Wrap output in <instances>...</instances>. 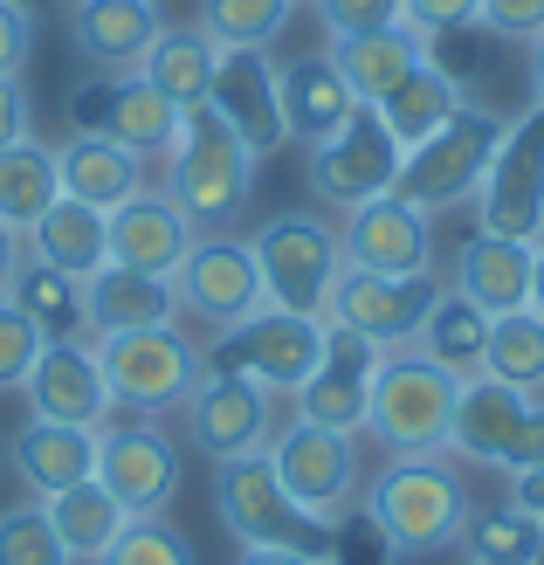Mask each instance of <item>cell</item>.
<instances>
[{
    "label": "cell",
    "mask_w": 544,
    "mask_h": 565,
    "mask_svg": "<svg viewBox=\"0 0 544 565\" xmlns=\"http://www.w3.org/2000/svg\"><path fill=\"white\" fill-rule=\"evenodd\" d=\"M365 518L380 524L393 558H435L448 545H462L476 497L455 456H386V469L365 490Z\"/></svg>",
    "instance_id": "obj_1"
},
{
    "label": "cell",
    "mask_w": 544,
    "mask_h": 565,
    "mask_svg": "<svg viewBox=\"0 0 544 565\" xmlns=\"http://www.w3.org/2000/svg\"><path fill=\"white\" fill-rule=\"evenodd\" d=\"M462 380L435 365L420 345H399L372 359V393H365V435L386 456H448V420Z\"/></svg>",
    "instance_id": "obj_2"
},
{
    "label": "cell",
    "mask_w": 544,
    "mask_h": 565,
    "mask_svg": "<svg viewBox=\"0 0 544 565\" xmlns=\"http://www.w3.org/2000/svg\"><path fill=\"white\" fill-rule=\"evenodd\" d=\"M159 166H166V193L186 207V221L200 235H214V228H227V221H242L248 193H255V166L263 159L221 125L214 104H200V110L180 118V138L166 146Z\"/></svg>",
    "instance_id": "obj_3"
},
{
    "label": "cell",
    "mask_w": 544,
    "mask_h": 565,
    "mask_svg": "<svg viewBox=\"0 0 544 565\" xmlns=\"http://www.w3.org/2000/svg\"><path fill=\"white\" fill-rule=\"evenodd\" d=\"M503 131H510L503 110H482V104L455 110L441 131H427L420 146H407L393 193H399L407 207H420V214H448V207L476 201V193H482V173H490V159H497V146H503Z\"/></svg>",
    "instance_id": "obj_4"
},
{
    "label": "cell",
    "mask_w": 544,
    "mask_h": 565,
    "mask_svg": "<svg viewBox=\"0 0 544 565\" xmlns=\"http://www.w3.org/2000/svg\"><path fill=\"white\" fill-rule=\"evenodd\" d=\"M214 518L235 545H269V552H310V558H331V531L324 518H310L303 503L276 483L269 456H235V462H214Z\"/></svg>",
    "instance_id": "obj_5"
},
{
    "label": "cell",
    "mask_w": 544,
    "mask_h": 565,
    "mask_svg": "<svg viewBox=\"0 0 544 565\" xmlns=\"http://www.w3.org/2000/svg\"><path fill=\"white\" fill-rule=\"evenodd\" d=\"M448 456L469 469H503V476L537 469L544 462V393H518L490 373H469L462 393H455Z\"/></svg>",
    "instance_id": "obj_6"
},
{
    "label": "cell",
    "mask_w": 544,
    "mask_h": 565,
    "mask_svg": "<svg viewBox=\"0 0 544 565\" xmlns=\"http://www.w3.org/2000/svg\"><path fill=\"white\" fill-rule=\"evenodd\" d=\"M97 365L110 380V401H118L131 420H159V414L186 407V393L200 386V373H207V352H200L180 324H152V331L97 338Z\"/></svg>",
    "instance_id": "obj_7"
},
{
    "label": "cell",
    "mask_w": 544,
    "mask_h": 565,
    "mask_svg": "<svg viewBox=\"0 0 544 565\" xmlns=\"http://www.w3.org/2000/svg\"><path fill=\"white\" fill-rule=\"evenodd\" d=\"M324 338H331L324 318H297V310L263 303L255 318H242L235 331L214 338V345H207V365H214V373L248 380V386H263V393H297L310 373H318Z\"/></svg>",
    "instance_id": "obj_8"
},
{
    "label": "cell",
    "mask_w": 544,
    "mask_h": 565,
    "mask_svg": "<svg viewBox=\"0 0 544 565\" xmlns=\"http://www.w3.org/2000/svg\"><path fill=\"white\" fill-rule=\"evenodd\" d=\"M255 269H263V297L276 310H297V318H324L338 269H345V248H338V228L318 214H276L263 235L248 242Z\"/></svg>",
    "instance_id": "obj_9"
},
{
    "label": "cell",
    "mask_w": 544,
    "mask_h": 565,
    "mask_svg": "<svg viewBox=\"0 0 544 565\" xmlns=\"http://www.w3.org/2000/svg\"><path fill=\"white\" fill-rule=\"evenodd\" d=\"M269 469H276V483L290 490L310 518H324L338 524L359 503L365 490V469H359V435H338V428H318V420H303L290 414L282 428L269 435Z\"/></svg>",
    "instance_id": "obj_10"
},
{
    "label": "cell",
    "mask_w": 544,
    "mask_h": 565,
    "mask_svg": "<svg viewBox=\"0 0 544 565\" xmlns=\"http://www.w3.org/2000/svg\"><path fill=\"white\" fill-rule=\"evenodd\" d=\"M173 303L180 318H193L200 331H235L242 318H255L269 297H263V269H255V248L235 242L227 228L214 235H193V248L173 269Z\"/></svg>",
    "instance_id": "obj_11"
},
{
    "label": "cell",
    "mask_w": 544,
    "mask_h": 565,
    "mask_svg": "<svg viewBox=\"0 0 544 565\" xmlns=\"http://www.w3.org/2000/svg\"><path fill=\"white\" fill-rule=\"evenodd\" d=\"M476 228L510 235V242H544V97L524 118H510L476 193Z\"/></svg>",
    "instance_id": "obj_12"
},
{
    "label": "cell",
    "mask_w": 544,
    "mask_h": 565,
    "mask_svg": "<svg viewBox=\"0 0 544 565\" xmlns=\"http://www.w3.org/2000/svg\"><path fill=\"white\" fill-rule=\"evenodd\" d=\"M310 159V193L318 201H331V207H365V201H380V193H393V180H399V138L386 131V118L372 104H359L345 125H338L324 146H310L303 152Z\"/></svg>",
    "instance_id": "obj_13"
},
{
    "label": "cell",
    "mask_w": 544,
    "mask_h": 565,
    "mask_svg": "<svg viewBox=\"0 0 544 565\" xmlns=\"http://www.w3.org/2000/svg\"><path fill=\"white\" fill-rule=\"evenodd\" d=\"M448 290L441 276H365V269H338V290H331V310L324 324L365 338L372 352H399L414 345L435 297Z\"/></svg>",
    "instance_id": "obj_14"
},
{
    "label": "cell",
    "mask_w": 544,
    "mask_h": 565,
    "mask_svg": "<svg viewBox=\"0 0 544 565\" xmlns=\"http://www.w3.org/2000/svg\"><path fill=\"white\" fill-rule=\"evenodd\" d=\"M180 118L186 110H173L138 70H104L97 83H83L70 97L76 131H104V138H118V146H131L138 159H166V146L180 138Z\"/></svg>",
    "instance_id": "obj_15"
},
{
    "label": "cell",
    "mask_w": 544,
    "mask_h": 565,
    "mask_svg": "<svg viewBox=\"0 0 544 565\" xmlns=\"http://www.w3.org/2000/svg\"><path fill=\"white\" fill-rule=\"evenodd\" d=\"M97 483L118 497L131 518L173 511V497L186 483L180 441H166L159 420H125V428H104L97 435Z\"/></svg>",
    "instance_id": "obj_16"
},
{
    "label": "cell",
    "mask_w": 544,
    "mask_h": 565,
    "mask_svg": "<svg viewBox=\"0 0 544 565\" xmlns=\"http://www.w3.org/2000/svg\"><path fill=\"white\" fill-rule=\"evenodd\" d=\"M21 401L35 420H70V428H110V414H118L90 338H49L21 380Z\"/></svg>",
    "instance_id": "obj_17"
},
{
    "label": "cell",
    "mask_w": 544,
    "mask_h": 565,
    "mask_svg": "<svg viewBox=\"0 0 544 565\" xmlns=\"http://www.w3.org/2000/svg\"><path fill=\"white\" fill-rule=\"evenodd\" d=\"M338 248H345V269L365 276H435V214L407 207L399 193H380L345 214Z\"/></svg>",
    "instance_id": "obj_18"
},
{
    "label": "cell",
    "mask_w": 544,
    "mask_h": 565,
    "mask_svg": "<svg viewBox=\"0 0 544 565\" xmlns=\"http://www.w3.org/2000/svg\"><path fill=\"white\" fill-rule=\"evenodd\" d=\"M186 441L200 448L207 462H235V456H255V448H269L276 435V414H269V393L248 386L235 373H200V386L186 393Z\"/></svg>",
    "instance_id": "obj_19"
},
{
    "label": "cell",
    "mask_w": 544,
    "mask_h": 565,
    "mask_svg": "<svg viewBox=\"0 0 544 565\" xmlns=\"http://www.w3.org/2000/svg\"><path fill=\"white\" fill-rule=\"evenodd\" d=\"M207 104L221 110V125L235 131L255 159H269V152L290 146V125H282V90H276V63H269L263 49H221Z\"/></svg>",
    "instance_id": "obj_20"
},
{
    "label": "cell",
    "mask_w": 544,
    "mask_h": 565,
    "mask_svg": "<svg viewBox=\"0 0 544 565\" xmlns=\"http://www.w3.org/2000/svg\"><path fill=\"white\" fill-rule=\"evenodd\" d=\"M110 263H125V269H146V276H173L180 256L193 248V221L186 207L173 201L166 186H138L125 207H110Z\"/></svg>",
    "instance_id": "obj_21"
},
{
    "label": "cell",
    "mask_w": 544,
    "mask_h": 565,
    "mask_svg": "<svg viewBox=\"0 0 544 565\" xmlns=\"http://www.w3.org/2000/svg\"><path fill=\"white\" fill-rule=\"evenodd\" d=\"M531 263H537V242H510V235L476 228L455 248V269L441 282L462 303H476L482 318H510V310L531 303Z\"/></svg>",
    "instance_id": "obj_22"
},
{
    "label": "cell",
    "mask_w": 544,
    "mask_h": 565,
    "mask_svg": "<svg viewBox=\"0 0 544 565\" xmlns=\"http://www.w3.org/2000/svg\"><path fill=\"white\" fill-rule=\"evenodd\" d=\"M372 352L365 338L352 331H338L324 338V359H318V373H310L297 393H290V407L303 420H318V428H338V435H365V393H372Z\"/></svg>",
    "instance_id": "obj_23"
},
{
    "label": "cell",
    "mask_w": 544,
    "mask_h": 565,
    "mask_svg": "<svg viewBox=\"0 0 544 565\" xmlns=\"http://www.w3.org/2000/svg\"><path fill=\"white\" fill-rule=\"evenodd\" d=\"M152 324H180L173 276H146L125 263H104L97 276H83V331H90V345L118 331H152Z\"/></svg>",
    "instance_id": "obj_24"
},
{
    "label": "cell",
    "mask_w": 544,
    "mask_h": 565,
    "mask_svg": "<svg viewBox=\"0 0 544 565\" xmlns=\"http://www.w3.org/2000/svg\"><path fill=\"white\" fill-rule=\"evenodd\" d=\"M146 173L152 166L131 146H118V138H104V131H70L63 146H55V180H63V193L83 207H97V214L125 207L131 193L146 186Z\"/></svg>",
    "instance_id": "obj_25"
},
{
    "label": "cell",
    "mask_w": 544,
    "mask_h": 565,
    "mask_svg": "<svg viewBox=\"0 0 544 565\" xmlns=\"http://www.w3.org/2000/svg\"><path fill=\"white\" fill-rule=\"evenodd\" d=\"M97 435L104 428H70V420H35L28 414V428L8 441V462H14L21 483L49 503V497H63V490L97 476Z\"/></svg>",
    "instance_id": "obj_26"
},
{
    "label": "cell",
    "mask_w": 544,
    "mask_h": 565,
    "mask_svg": "<svg viewBox=\"0 0 544 565\" xmlns=\"http://www.w3.org/2000/svg\"><path fill=\"white\" fill-rule=\"evenodd\" d=\"M159 28V0H76L70 8V42L90 70H138Z\"/></svg>",
    "instance_id": "obj_27"
},
{
    "label": "cell",
    "mask_w": 544,
    "mask_h": 565,
    "mask_svg": "<svg viewBox=\"0 0 544 565\" xmlns=\"http://www.w3.org/2000/svg\"><path fill=\"white\" fill-rule=\"evenodd\" d=\"M276 90H282V125H290V146H324L359 110V97L345 90V76L338 63L318 49V55H290V63H276Z\"/></svg>",
    "instance_id": "obj_28"
},
{
    "label": "cell",
    "mask_w": 544,
    "mask_h": 565,
    "mask_svg": "<svg viewBox=\"0 0 544 565\" xmlns=\"http://www.w3.org/2000/svg\"><path fill=\"white\" fill-rule=\"evenodd\" d=\"M324 55L338 63V76H345V90L359 104H380L393 83L427 55V42L399 21V28H372V35H338V42H324Z\"/></svg>",
    "instance_id": "obj_29"
},
{
    "label": "cell",
    "mask_w": 544,
    "mask_h": 565,
    "mask_svg": "<svg viewBox=\"0 0 544 565\" xmlns=\"http://www.w3.org/2000/svg\"><path fill=\"white\" fill-rule=\"evenodd\" d=\"M21 242H28V256H35V263L63 269V276H76V282H83V276H97V269L110 263V221H104L97 207L70 201V193H63V201H55Z\"/></svg>",
    "instance_id": "obj_30"
},
{
    "label": "cell",
    "mask_w": 544,
    "mask_h": 565,
    "mask_svg": "<svg viewBox=\"0 0 544 565\" xmlns=\"http://www.w3.org/2000/svg\"><path fill=\"white\" fill-rule=\"evenodd\" d=\"M372 110L386 118V131L399 138V152H407V146H420L427 131H441L455 110H469V97H462V83H455V76L435 63V55H420V63L399 76Z\"/></svg>",
    "instance_id": "obj_31"
},
{
    "label": "cell",
    "mask_w": 544,
    "mask_h": 565,
    "mask_svg": "<svg viewBox=\"0 0 544 565\" xmlns=\"http://www.w3.org/2000/svg\"><path fill=\"white\" fill-rule=\"evenodd\" d=\"M214 63H221V49L200 35V21H193V28H159V42L146 49L138 76H146L173 110H200L207 90H214Z\"/></svg>",
    "instance_id": "obj_32"
},
{
    "label": "cell",
    "mask_w": 544,
    "mask_h": 565,
    "mask_svg": "<svg viewBox=\"0 0 544 565\" xmlns=\"http://www.w3.org/2000/svg\"><path fill=\"white\" fill-rule=\"evenodd\" d=\"M42 511H49V524H55V539H63L70 565H97V558L110 552V539L125 531V518H131L125 503L97 483V476H90V483H76V490H63V497H49Z\"/></svg>",
    "instance_id": "obj_33"
},
{
    "label": "cell",
    "mask_w": 544,
    "mask_h": 565,
    "mask_svg": "<svg viewBox=\"0 0 544 565\" xmlns=\"http://www.w3.org/2000/svg\"><path fill=\"white\" fill-rule=\"evenodd\" d=\"M55 201H63V180H55V146H42V138L28 131L21 146L0 152V221H8L14 235H28Z\"/></svg>",
    "instance_id": "obj_34"
},
{
    "label": "cell",
    "mask_w": 544,
    "mask_h": 565,
    "mask_svg": "<svg viewBox=\"0 0 544 565\" xmlns=\"http://www.w3.org/2000/svg\"><path fill=\"white\" fill-rule=\"evenodd\" d=\"M482 373L518 386V393H544V318L524 303L510 318H490V338H482Z\"/></svg>",
    "instance_id": "obj_35"
},
{
    "label": "cell",
    "mask_w": 544,
    "mask_h": 565,
    "mask_svg": "<svg viewBox=\"0 0 544 565\" xmlns=\"http://www.w3.org/2000/svg\"><path fill=\"white\" fill-rule=\"evenodd\" d=\"M482 338H490V318H482L476 303H462L455 290H441L414 345L435 359V365H448L455 380H469V373H482Z\"/></svg>",
    "instance_id": "obj_36"
},
{
    "label": "cell",
    "mask_w": 544,
    "mask_h": 565,
    "mask_svg": "<svg viewBox=\"0 0 544 565\" xmlns=\"http://www.w3.org/2000/svg\"><path fill=\"white\" fill-rule=\"evenodd\" d=\"M8 297L28 310V318H35L42 338H90V331H83V282L63 276V269H49V263H35V256H21Z\"/></svg>",
    "instance_id": "obj_37"
},
{
    "label": "cell",
    "mask_w": 544,
    "mask_h": 565,
    "mask_svg": "<svg viewBox=\"0 0 544 565\" xmlns=\"http://www.w3.org/2000/svg\"><path fill=\"white\" fill-rule=\"evenodd\" d=\"M462 545H469V565H544V524L524 503H490V511L469 518Z\"/></svg>",
    "instance_id": "obj_38"
},
{
    "label": "cell",
    "mask_w": 544,
    "mask_h": 565,
    "mask_svg": "<svg viewBox=\"0 0 544 565\" xmlns=\"http://www.w3.org/2000/svg\"><path fill=\"white\" fill-rule=\"evenodd\" d=\"M297 0H200V35L214 49H269L282 42Z\"/></svg>",
    "instance_id": "obj_39"
},
{
    "label": "cell",
    "mask_w": 544,
    "mask_h": 565,
    "mask_svg": "<svg viewBox=\"0 0 544 565\" xmlns=\"http://www.w3.org/2000/svg\"><path fill=\"white\" fill-rule=\"evenodd\" d=\"M97 565H193V545L166 511H152V518H125V531Z\"/></svg>",
    "instance_id": "obj_40"
},
{
    "label": "cell",
    "mask_w": 544,
    "mask_h": 565,
    "mask_svg": "<svg viewBox=\"0 0 544 565\" xmlns=\"http://www.w3.org/2000/svg\"><path fill=\"white\" fill-rule=\"evenodd\" d=\"M0 565H70L63 539L42 503H21V511H0Z\"/></svg>",
    "instance_id": "obj_41"
},
{
    "label": "cell",
    "mask_w": 544,
    "mask_h": 565,
    "mask_svg": "<svg viewBox=\"0 0 544 565\" xmlns=\"http://www.w3.org/2000/svg\"><path fill=\"white\" fill-rule=\"evenodd\" d=\"M42 345L49 338L35 331V318H28L14 297H0V393H21V380H28V365H35Z\"/></svg>",
    "instance_id": "obj_42"
},
{
    "label": "cell",
    "mask_w": 544,
    "mask_h": 565,
    "mask_svg": "<svg viewBox=\"0 0 544 565\" xmlns=\"http://www.w3.org/2000/svg\"><path fill=\"white\" fill-rule=\"evenodd\" d=\"M324 35H372V28H399L407 21V0H318Z\"/></svg>",
    "instance_id": "obj_43"
},
{
    "label": "cell",
    "mask_w": 544,
    "mask_h": 565,
    "mask_svg": "<svg viewBox=\"0 0 544 565\" xmlns=\"http://www.w3.org/2000/svg\"><path fill=\"white\" fill-rule=\"evenodd\" d=\"M469 21H482V0H407V28L420 42L455 35V28H469Z\"/></svg>",
    "instance_id": "obj_44"
},
{
    "label": "cell",
    "mask_w": 544,
    "mask_h": 565,
    "mask_svg": "<svg viewBox=\"0 0 544 565\" xmlns=\"http://www.w3.org/2000/svg\"><path fill=\"white\" fill-rule=\"evenodd\" d=\"M28 55H35V8L0 0V76H21Z\"/></svg>",
    "instance_id": "obj_45"
},
{
    "label": "cell",
    "mask_w": 544,
    "mask_h": 565,
    "mask_svg": "<svg viewBox=\"0 0 544 565\" xmlns=\"http://www.w3.org/2000/svg\"><path fill=\"white\" fill-rule=\"evenodd\" d=\"M482 28H497L510 42L544 35V0H482Z\"/></svg>",
    "instance_id": "obj_46"
},
{
    "label": "cell",
    "mask_w": 544,
    "mask_h": 565,
    "mask_svg": "<svg viewBox=\"0 0 544 565\" xmlns=\"http://www.w3.org/2000/svg\"><path fill=\"white\" fill-rule=\"evenodd\" d=\"M35 131V104H28V83L21 76H0V152L21 146Z\"/></svg>",
    "instance_id": "obj_47"
},
{
    "label": "cell",
    "mask_w": 544,
    "mask_h": 565,
    "mask_svg": "<svg viewBox=\"0 0 544 565\" xmlns=\"http://www.w3.org/2000/svg\"><path fill=\"white\" fill-rule=\"evenodd\" d=\"M510 503H524V511L544 524V462H537V469H524V476H510Z\"/></svg>",
    "instance_id": "obj_48"
},
{
    "label": "cell",
    "mask_w": 544,
    "mask_h": 565,
    "mask_svg": "<svg viewBox=\"0 0 544 565\" xmlns=\"http://www.w3.org/2000/svg\"><path fill=\"white\" fill-rule=\"evenodd\" d=\"M21 256H28V242L8 228V221H0V297L14 290V269H21Z\"/></svg>",
    "instance_id": "obj_49"
},
{
    "label": "cell",
    "mask_w": 544,
    "mask_h": 565,
    "mask_svg": "<svg viewBox=\"0 0 544 565\" xmlns=\"http://www.w3.org/2000/svg\"><path fill=\"white\" fill-rule=\"evenodd\" d=\"M235 565H331V558H310V552H269V545H242Z\"/></svg>",
    "instance_id": "obj_50"
},
{
    "label": "cell",
    "mask_w": 544,
    "mask_h": 565,
    "mask_svg": "<svg viewBox=\"0 0 544 565\" xmlns=\"http://www.w3.org/2000/svg\"><path fill=\"white\" fill-rule=\"evenodd\" d=\"M531 310L544 318V242H537V263H531Z\"/></svg>",
    "instance_id": "obj_51"
},
{
    "label": "cell",
    "mask_w": 544,
    "mask_h": 565,
    "mask_svg": "<svg viewBox=\"0 0 544 565\" xmlns=\"http://www.w3.org/2000/svg\"><path fill=\"white\" fill-rule=\"evenodd\" d=\"M531 90L544 97V35H531Z\"/></svg>",
    "instance_id": "obj_52"
},
{
    "label": "cell",
    "mask_w": 544,
    "mask_h": 565,
    "mask_svg": "<svg viewBox=\"0 0 544 565\" xmlns=\"http://www.w3.org/2000/svg\"><path fill=\"white\" fill-rule=\"evenodd\" d=\"M297 8H318V0H297Z\"/></svg>",
    "instance_id": "obj_53"
},
{
    "label": "cell",
    "mask_w": 544,
    "mask_h": 565,
    "mask_svg": "<svg viewBox=\"0 0 544 565\" xmlns=\"http://www.w3.org/2000/svg\"><path fill=\"white\" fill-rule=\"evenodd\" d=\"M21 8H28V0H21Z\"/></svg>",
    "instance_id": "obj_54"
}]
</instances>
